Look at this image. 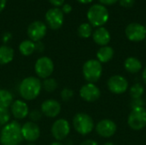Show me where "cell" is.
Here are the masks:
<instances>
[{"label":"cell","instance_id":"7402d4cb","mask_svg":"<svg viewBox=\"0 0 146 145\" xmlns=\"http://www.w3.org/2000/svg\"><path fill=\"white\" fill-rule=\"evenodd\" d=\"M19 50L24 56H29L35 51V43L30 39L23 40L19 44Z\"/></svg>","mask_w":146,"mask_h":145},{"label":"cell","instance_id":"d6986e66","mask_svg":"<svg viewBox=\"0 0 146 145\" xmlns=\"http://www.w3.org/2000/svg\"><path fill=\"white\" fill-rule=\"evenodd\" d=\"M124 68L127 72L131 73H138L142 69V63L138 58L130 56L125 60Z\"/></svg>","mask_w":146,"mask_h":145},{"label":"cell","instance_id":"cb8c5ba5","mask_svg":"<svg viewBox=\"0 0 146 145\" xmlns=\"http://www.w3.org/2000/svg\"><path fill=\"white\" fill-rule=\"evenodd\" d=\"M78 34L82 38H88L92 34V26L87 22L80 24L78 27Z\"/></svg>","mask_w":146,"mask_h":145},{"label":"cell","instance_id":"1f68e13d","mask_svg":"<svg viewBox=\"0 0 146 145\" xmlns=\"http://www.w3.org/2000/svg\"><path fill=\"white\" fill-rule=\"evenodd\" d=\"M62 11L63 14H68L72 11V6L69 4V3H64L62 6Z\"/></svg>","mask_w":146,"mask_h":145},{"label":"cell","instance_id":"8fae6325","mask_svg":"<svg viewBox=\"0 0 146 145\" xmlns=\"http://www.w3.org/2000/svg\"><path fill=\"white\" fill-rule=\"evenodd\" d=\"M107 86L110 91L114 94H123L128 88V82L121 75H114L108 79Z\"/></svg>","mask_w":146,"mask_h":145},{"label":"cell","instance_id":"5bb4252c","mask_svg":"<svg viewBox=\"0 0 146 145\" xmlns=\"http://www.w3.org/2000/svg\"><path fill=\"white\" fill-rule=\"evenodd\" d=\"M21 135L24 140L33 143L40 137V129L35 122L28 121L21 126Z\"/></svg>","mask_w":146,"mask_h":145},{"label":"cell","instance_id":"277c9868","mask_svg":"<svg viewBox=\"0 0 146 145\" xmlns=\"http://www.w3.org/2000/svg\"><path fill=\"white\" fill-rule=\"evenodd\" d=\"M82 73L85 79L88 83H96L98 81L103 73L102 63L96 59L86 61L82 68Z\"/></svg>","mask_w":146,"mask_h":145},{"label":"cell","instance_id":"8d00e7d4","mask_svg":"<svg viewBox=\"0 0 146 145\" xmlns=\"http://www.w3.org/2000/svg\"><path fill=\"white\" fill-rule=\"evenodd\" d=\"M6 3H7V0H0V13L4 9L6 6Z\"/></svg>","mask_w":146,"mask_h":145},{"label":"cell","instance_id":"60d3db41","mask_svg":"<svg viewBox=\"0 0 146 145\" xmlns=\"http://www.w3.org/2000/svg\"><path fill=\"white\" fill-rule=\"evenodd\" d=\"M104 145H115L113 143H110V142H107V143H105Z\"/></svg>","mask_w":146,"mask_h":145},{"label":"cell","instance_id":"7a4b0ae2","mask_svg":"<svg viewBox=\"0 0 146 145\" xmlns=\"http://www.w3.org/2000/svg\"><path fill=\"white\" fill-rule=\"evenodd\" d=\"M41 88L42 84L39 79L30 76L22 79L19 86V92L23 99L31 101L38 97Z\"/></svg>","mask_w":146,"mask_h":145},{"label":"cell","instance_id":"6da1fadb","mask_svg":"<svg viewBox=\"0 0 146 145\" xmlns=\"http://www.w3.org/2000/svg\"><path fill=\"white\" fill-rule=\"evenodd\" d=\"M23 138L21 126L16 121L9 122L3 126L0 132V143L2 145H20Z\"/></svg>","mask_w":146,"mask_h":145},{"label":"cell","instance_id":"b9f144b4","mask_svg":"<svg viewBox=\"0 0 146 145\" xmlns=\"http://www.w3.org/2000/svg\"><path fill=\"white\" fill-rule=\"evenodd\" d=\"M26 145H35L34 144H33V143H29V144H27Z\"/></svg>","mask_w":146,"mask_h":145},{"label":"cell","instance_id":"f1b7e54d","mask_svg":"<svg viewBox=\"0 0 146 145\" xmlns=\"http://www.w3.org/2000/svg\"><path fill=\"white\" fill-rule=\"evenodd\" d=\"M28 115H29L30 120H31L33 122H35V121H38L41 120L43 114H42V112H41L40 110H38V109H33V110H32V111L28 114Z\"/></svg>","mask_w":146,"mask_h":145},{"label":"cell","instance_id":"ac0fdd59","mask_svg":"<svg viewBox=\"0 0 146 145\" xmlns=\"http://www.w3.org/2000/svg\"><path fill=\"white\" fill-rule=\"evenodd\" d=\"M92 38L94 42L101 46H106L110 41V33L104 26L98 27L92 33Z\"/></svg>","mask_w":146,"mask_h":145},{"label":"cell","instance_id":"ab89813d","mask_svg":"<svg viewBox=\"0 0 146 145\" xmlns=\"http://www.w3.org/2000/svg\"><path fill=\"white\" fill-rule=\"evenodd\" d=\"M50 145H63L62 143H60L59 141H56V142H53V143H51Z\"/></svg>","mask_w":146,"mask_h":145},{"label":"cell","instance_id":"d590c367","mask_svg":"<svg viewBox=\"0 0 146 145\" xmlns=\"http://www.w3.org/2000/svg\"><path fill=\"white\" fill-rule=\"evenodd\" d=\"M35 50H38V52H42L44 50V44L40 41L35 44Z\"/></svg>","mask_w":146,"mask_h":145},{"label":"cell","instance_id":"e0dca14e","mask_svg":"<svg viewBox=\"0 0 146 145\" xmlns=\"http://www.w3.org/2000/svg\"><path fill=\"white\" fill-rule=\"evenodd\" d=\"M10 112L16 120H23L29 114V108L26 102L22 100L13 101L10 106Z\"/></svg>","mask_w":146,"mask_h":145},{"label":"cell","instance_id":"d6a6232c","mask_svg":"<svg viewBox=\"0 0 146 145\" xmlns=\"http://www.w3.org/2000/svg\"><path fill=\"white\" fill-rule=\"evenodd\" d=\"M64 1L65 0H49V2L55 7V8H58L61 7L64 4Z\"/></svg>","mask_w":146,"mask_h":145},{"label":"cell","instance_id":"4dcf8cb0","mask_svg":"<svg viewBox=\"0 0 146 145\" xmlns=\"http://www.w3.org/2000/svg\"><path fill=\"white\" fill-rule=\"evenodd\" d=\"M119 3L124 8H131L134 5L135 0H119Z\"/></svg>","mask_w":146,"mask_h":145},{"label":"cell","instance_id":"83f0119b","mask_svg":"<svg viewBox=\"0 0 146 145\" xmlns=\"http://www.w3.org/2000/svg\"><path fill=\"white\" fill-rule=\"evenodd\" d=\"M73 97H74V91L70 88L66 87V88L62 89V91H61V97L65 102L69 101L70 99L73 98Z\"/></svg>","mask_w":146,"mask_h":145},{"label":"cell","instance_id":"ffe728a7","mask_svg":"<svg viewBox=\"0 0 146 145\" xmlns=\"http://www.w3.org/2000/svg\"><path fill=\"white\" fill-rule=\"evenodd\" d=\"M114 56V50L110 46H102L97 52V60L101 63L109 62Z\"/></svg>","mask_w":146,"mask_h":145},{"label":"cell","instance_id":"7bdbcfd3","mask_svg":"<svg viewBox=\"0 0 146 145\" xmlns=\"http://www.w3.org/2000/svg\"><path fill=\"white\" fill-rule=\"evenodd\" d=\"M145 44H146V38H145Z\"/></svg>","mask_w":146,"mask_h":145},{"label":"cell","instance_id":"52a82bcc","mask_svg":"<svg viewBox=\"0 0 146 145\" xmlns=\"http://www.w3.org/2000/svg\"><path fill=\"white\" fill-rule=\"evenodd\" d=\"M54 62L48 56L39 57L34 65V70L36 74L41 79L49 78L54 71Z\"/></svg>","mask_w":146,"mask_h":145},{"label":"cell","instance_id":"3957f363","mask_svg":"<svg viewBox=\"0 0 146 145\" xmlns=\"http://www.w3.org/2000/svg\"><path fill=\"white\" fill-rule=\"evenodd\" d=\"M109 17V11L103 4H93L87 11V19L92 26H103L108 21Z\"/></svg>","mask_w":146,"mask_h":145},{"label":"cell","instance_id":"603a6c76","mask_svg":"<svg viewBox=\"0 0 146 145\" xmlns=\"http://www.w3.org/2000/svg\"><path fill=\"white\" fill-rule=\"evenodd\" d=\"M13 103V95L5 89H0V109H8Z\"/></svg>","mask_w":146,"mask_h":145},{"label":"cell","instance_id":"2e32d148","mask_svg":"<svg viewBox=\"0 0 146 145\" xmlns=\"http://www.w3.org/2000/svg\"><path fill=\"white\" fill-rule=\"evenodd\" d=\"M62 107L58 101L55 99H47L41 104V112L46 117L55 118L61 112Z\"/></svg>","mask_w":146,"mask_h":145},{"label":"cell","instance_id":"836d02e7","mask_svg":"<svg viewBox=\"0 0 146 145\" xmlns=\"http://www.w3.org/2000/svg\"><path fill=\"white\" fill-rule=\"evenodd\" d=\"M119 0H99V2L101 3V4L103 5H113L115 3H117Z\"/></svg>","mask_w":146,"mask_h":145},{"label":"cell","instance_id":"e575fe53","mask_svg":"<svg viewBox=\"0 0 146 145\" xmlns=\"http://www.w3.org/2000/svg\"><path fill=\"white\" fill-rule=\"evenodd\" d=\"M80 145H98V144L95 140L87 139V140H85L84 142H82Z\"/></svg>","mask_w":146,"mask_h":145},{"label":"cell","instance_id":"9a60e30c","mask_svg":"<svg viewBox=\"0 0 146 145\" xmlns=\"http://www.w3.org/2000/svg\"><path fill=\"white\" fill-rule=\"evenodd\" d=\"M116 124L111 120H102L96 126L97 133L103 138H110L116 132Z\"/></svg>","mask_w":146,"mask_h":145},{"label":"cell","instance_id":"ba28073f","mask_svg":"<svg viewBox=\"0 0 146 145\" xmlns=\"http://www.w3.org/2000/svg\"><path fill=\"white\" fill-rule=\"evenodd\" d=\"M125 33L127 38L133 42H140L146 38L145 26L136 22L130 23L127 26Z\"/></svg>","mask_w":146,"mask_h":145},{"label":"cell","instance_id":"4fadbf2b","mask_svg":"<svg viewBox=\"0 0 146 145\" xmlns=\"http://www.w3.org/2000/svg\"><path fill=\"white\" fill-rule=\"evenodd\" d=\"M80 96L86 102L92 103L99 99L101 96V91L95 84L87 83L80 88Z\"/></svg>","mask_w":146,"mask_h":145},{"label":"cell","instance_id":"4316f807","mask_svg":"<svg viewBox=\"0 0 146 145\" xmlns=\"http://www.w3.org/2000/svg\"><path fill=\"white\" fill-rule=\"evenodd\" d=\"M10 120V112L8 109H0V126H5Z\"/></svg>","mask_w":146,"mask_h":145},{"label":"cell","instance_id":"5b68a950","mask_svg":"<svg viewBox=\"0 0 146 145\" xmlns=\"http://www.w3.org/2000/svg\"><path fill=\"white\" fill-rule=\"evenodd\" d=\"M73 126L75 131L81 135L91 133L94 128V121L92 118L86 113H79L73 119Z\"/></svg>","mask_w":146,"mask_h":145},{"label":"cell","instance_id":"9c48e42d","mask_svg":"<svg viewBox=\"0 0 146 145\" xmlns=\"http://www.w3.org/2000/svg\"><path fill=\"white\" fill-rule=\"evenodd\" d=\"M64 21V14L59 8H51L45 13V21L53 30L62 27Z\"/></svg>","mask_w":146,"mask_h":145},{"label":"cell","instance_id":"8992f818","mask_svg":"<svg viewBox=\"0 0 146 145\" xmlns=\"http://www.w3.org/2000/svg\"><path fill=\"white\" fill-rule=\"evenodd\" d=\"M129 127L134 131H139L146 126V109L139 108L132 109L127 118Z\"/></svg>","mask_w":146,"mask_h":145},{"label":"cell","instance_id":"7c38bea8","mask_svg":"<svg viewBox=\"0 0 146 145\" xmlns=\"http://www.w3.org/2000/svg\"><path fill=\"white\" fill-rule=\"evenodd\" d=\"M46 32L47 26L40 21H35L32 22L27 27V35L30 40L33 42L40 41L46 35Z\"/></svg>","mask_w":146,"mask_h":145},{"label":"cell","instance_id":"74e56055","mask_svg":"<svg viewBox=\"0 0 146 145\" xmlns=\"http://www.w3.org/2000/svg\"><path fill=\"white\" fill-rule=\"evenodd\" d=\"M142 79H143V81L146 84V67L144 69L143 71V73H142Z\"/></svg>","mask_w":146,"mask_h":145},{"label":"cell","instance_id":"44dd1931","mask_svg":"<svg viewBox=\"0 0 146 145\" xmlns=\"http://www.w3.org/2000/svg\"><path fill=\"white\" fill-rule=\"evenodd\" d=\"M15 51L8 45L0 46V65H6L14 59Z\"/></svg>","mask_w":146,"mask_h":145},{"label":"cell","instance_id":"f35d334b","mask_svg":"<svg viewBox=\"0 0 146 145\" xmlns=\"http://www.w3.org/2000/svg\"><path fill=\"white\" fill-rule=\"evenodd\" d=\"M78 1L81 3H92L93 0H78Z\"/></svg>","mask_w":146,"mask_h":145},{"label":"cell","instance_id":"d4e9b609","mask_svg":"<svg viewBox=\"0 0 146 145\" xmlns=\"http://www.w3.org/2000/svg\"><path fill=\"white\" fill-rule=\"evenodd\" d=\"M129 92H130V96L132 99L141 98L145 93V88L141 84L137 83V84H134L133 86H131Z\"/></svg>","mask_w":146,"mask_h":145},{"label":"cell","instance_id":"484cf974","mask_svg":"<svg viewBox=\"0 0 146 145\" xmlns=\"http://www.w3.org/2000/svg\"><path fill=\"white\" fill-rule=\"evenodd\" d=\"M42 86L47 92H53L56 90L58 85L55 79L47 78V79H44V80L42 84Z\"/></svg>","mask_w":146,"mask_h":145},{"label":"cell","instance_id":"f546056e","mask_svg":"<svg viewBox=\"0 0 146 145\" xmlns=\"http://www.w3.org/2000/svg\"><path fill=\"white\" fill-rule=\"evenodd\" d=\"M131 108L132 109H139V108H145V102L142 98H136L131 101Z\"/></svg>","mask_w":146,"mask_h":145},{"label":"cell","instance_id":"ee69618b","mask_svg":"<svg viewBox=\"0 0 146 145\" xmlns=\"http://www.w3.org/2000/svg\"><path fill=\"white\" fill-rule=\"evenodd\" d=\"M145 29H146V26H145Z\"/></svg>","mask_w":146,"mask_h":145},{"label":"cell","instance_id":"30bf717a","mask_svg":"<svg viewBox=\"0 0 146 145\" xmlns=\"http://www.w3.org/2000/svg\"><path fill=\"white\" fill-rule=\"evenodd\" d=\"M70 132V124L65 119L56 120L51 126V134L57 141L65 139Z\"/></svg>","mask_w":146,"mask_h":145}]
</instances>
